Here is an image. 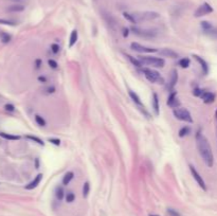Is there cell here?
Here are the masks:
<instances>
[{
  "label": "cell",
  "mask_w": 217,
  "mask_h": 216,
  "mask_svg": "<svg viewBox=\"0 0 217 216\" xmlns=\"http://www.w3.org/2000/svg\"><path fill=\"white\" fill-rule=\"evenodd\" d=\"M196 145L198 152H199V155L201 156L204 163L209 167H212L214 164V156H213L212 148H211L208 139L204 137V135L200 130H198L196 134Z\"/></svg>",
  "instance_id": "6da1fadb"
},
{
  "label": "cell",
  "mask_w": 217,
  "mask_h": 216,
  "mask_svg": "<svg viewBox=\"0 0 217 216\" xmlns=\"http://www.w3.org/2000/svg\"><path fill=\"white\" fill-rule=\"evenodd\" d=\"M142 73L146 77L148 82L155 84H164V79L160 75V73L156 70L149 69V68H141Z\"/></svg>",
  "instance_id": "7a4b0ae2"
},
{
  "label": "cell",
  "mask_w": 217,
  "mask_h": 216,
  "mask_svg": "<svg viewBox=\"0 0 217 216\" xmlns=\"http://www.w3.org/2000/svg\"><path fill=\"white\" fill-rule=\"evenodd\" d=\"M139 59L143 66H152L155 68H163L165 65V61L161 57L155 56H139Z\"/></svg>",
  "instance_id": "3957f363"
},
{
  "label": "cell",
  "mask_w": 217,
  "mask_h": 216,
  "mask_svg": "<svg viewBox=\"0 0 217 216\" xmlns=\"http://www.w3.org/2000/svg\"><path fill=\"white\" fill-rule=\"evenodd\" d=\"M134 16V20L137 21V23L142 22V21H149V20H154L159 17V14L157 12H152V11H147V12H136V13H131Z\"/></svg>",
  "instance_id": "277c9868"
},
{
  "label": "cell",
  "mask_w": 217,
  "mask_h": 216,
  "mask_svg": "<svg viewBox=\"0 0 217 216\" xmlns=\"http://www.w3.org/2000/svg\"><path fill=\"white\" fill-rule=\"evenodd\" d=\"M174 117L180 121L186 122V123H193V118L191 116L190 111L185 108H176L173 110Z\"/></svg>",
  "instance_id": "5b68a950"
},
{
  "label": "cell",
  "mask_w": 217,
  "mask_h": 216,
  "mask_svg": "<svg viewBox=\"0 0 217 216\" xmlns=\"http://www.w3.org/2000/svg\"><path fill=\"white\" fill-rule=\"evenodd\" d=\"M128 94H129L130 99L132 100V102H134V103L137 105L138 109H139V110H141L142 113H144V115H145L147 118H149V113H148L147 111H146L145 107H144V105L142 104V102H141V100H140L139 95L137 94V93L134 92V91H131V90H129V91H128Z\"/></svg>",
  "instance_id": "8992f818"
},
{
  "label": "cell",
  "mask_w": 217,
  "mask_h": 216,
  "mask_svg": "<svg viewBox=\"0 0 217 216\" xmlns=\"http://www.w3.org/2000/svg\"><path fill=\"white\" fill-rule=\"evenodd\" d=\"M131 31L134 34L140 36V37H144V38H152L157 35V33L155 31L152 30H144V29H140V28L137 27H132Z\"/></svg>",
  "instance_id": "52a82bcc"
},
{
  "label": "cell",
  "mask_w": 217,
  "mask_h": 216,
  "mask_svg": "<svg viewBox=\"0 0 217 216\" xmlns=\"http://www.w3.org/2000/svg\"><path fill=\"white\" fill-rule=\"evenodd\" d=\"M188 167H190V171H191V174H192L193 178L195 179V181H196L197 183H198V185H199L200 188H201L203 191H206V182H204V180L202 179V177L200 176V174L197 172V170L195 169L194 166H193L192 164L188 165Z\"/></svg>",
  "instance_id": "ba28073f"
},
{
  "label": "cell",
  "mask_w": 217,
  "mask_h": 216,
  "mask_svg": "<svg viewBox=\"0 0 217 216\" xmlns=\"http://www.w3.org/2000/svg\"><path fill=\"white\" fill-rule=\"evenodd\" d=\"M212 12H213V8L211 7L209 3L204 2L195 11L194 16L195 17H202V16H206L208 15V14L212 13Z\"/></svg>",
  "instance_id": "9c48e42d"
},
{
  "label": "cell",
  "mask_w": 217,
  "mask_h": 216,
  "mask_svg": "<svg viewBox=\"0 0 217 216\" xmlns=\"http://www.w3.org/2000/svg\"><path fill=\"white\" fill-rule=\"evenodd\" d=\"M130 48H131V50L138 52V53H154V52H157V49L145 47V46H142L139 43H131Z\"/></svg>",
  "instance_id": "30bf717a"
},
{
  "label": "cell",
  "mask_w": 217,
  "mask_h": 216,
  "mask_svg": "<svg viewBox=\"0 0 217 216\" xmlns=\"http://www.w3.org/2000/svg\"><path fill=\"white\" fill-rule=\"evenodd\" d=\"M167 105L170 106V108H173V109H176V108H179L180 106V102L179 100H178V97H177V92L175 91V90H173V91H170V95H168L167 98Z\"/></svg>",
  "instance_id": "8fae6325"
},
{
  "label": "cell",
  "mask_w": 217,
  "mask_h": 216,
  "mask_svg": "<svg viewBox=\"0 0 217 216\" xmlns=\"http://www.w3.org/2000/svg\"><path fill=\"white\" fill-rule=\"evenodd\" d=\"M159 54L164 57H170V58H178L179 57V54L177 53L176 51H174L173 49H167V48L160 50Z\"/></svg>",
  "instance_id": "7c38bea8"
},
{
  "label": "cell",
  "mask_w": 217,
  "mask_h": 216,
  "mask_svg": "<svg viewBox=\"0 0 217 216\" xmlns=\"http://www.w3.org/2000/svg\"><path fill=\"white\" fill-rule=\"evenodd\" d=\"M152 109H154L155 116H159L160 113V105H159V97L156 92L152 93Z\"/></svg>",
  "instance_id": "4fadbf2b"
},
{
  "label": "cell",
  "mask_w": 217,
  "mask_h": 216,
  "mask_svg": "<svg viewBox=\"0 0 217 216\" xmlns=\"http://www.w3.org/2000/svg\"><path fill=\"white\" fill-rule=\"evenodd\" d=\"M177 82H178V72H177L176 69H173L172 72H170V84H168V86H167V89L170 90V91H173V90H174V87L177 84Z\"/></svg>",
  "instance_id": "5bb4252c"
},
{
  "label": "cell",
  "mask_w": 217,
  "mask_h": 216,
  "mask_svg": "<svg viewBox=\"0 0 217 216\" xmlns=\"http://www.w3.org/2000/svg\"><path fill=\"white\" fill-rule=\"evenodd\" d=\"M41 179H43V174H38V175L36 176L33 180H32L31 182L28 183V184L26 185V189L27 190H33V189H35V188H37L38 184L41 183Z\"/></svg>",
  "instance_id": "9a60e30c"
},
{
  "label": "cell",
  "mask_w": 217,
  "mask_h": 216,
  "mask_svg": "<svg viewBox=\"0 0 217 216\" xmlns=\"http://www.w3.org/2000/svg\"><path fill=\"white\" fill-rule=\"evenodd\" d=\"M193 57H194V58L200 64V67H201V69H202V73H203V75L208 74V73H209V66H208V63H206V62L204 61V59L202 58V57L198 56V55H193Z\"/></svg>",
  "instance_id": "2e32d148"
},
{
  "label": "cell",
  "mask_w": 217,
  "mask_h": 216,
  "mask_svg": "<svg viewBox=\"0 0 217 216\" xmlns=\"http://www.w3.org/2000/svg\"><path fill=\"white\" fill-rule=\"evenodd\" d=\"M200 98L202 99L203 103L206 104H212L215 101V94L213 92H210V91H203Z\"/></svg>",
  "instance_id": "e0dca14e"
},
{
  "label": "cell",
  "mask_w": 217,
  "mask_h": 216,
  "mask_svg": "<svg viewBox=\"0 0 217 216\" xmlns=\"http://www.w3.org/2000/svg\"><path fill=\"white\" fill-rule=\"evenodd\" d=\"M77 38H78V33L76 30H73V31L71 32V34H70V39H69V48H72L74 45L76 44V41H77Z\"/></svg>",
  "instance_id": "ac0fdd59"
},
{
  "label": "cell",
  "mask_w": 217,
  "mask_h": 216,
  "mask_svg": "<svg viewBox=\"0 0 217 216\" xmlns=\"http://www.w3.org/2000/svg\"><path fill=\"white\" fill-rule=\"evenodd\" d=\"M73 177H74L73 172H67V173L65 174V176H64V178H63V184L68 185L70 182H71V180L73 179Z\"/></svg>",
  "instance_id": "d6986e66"
},
{
  "label": "cell",
  "mask_w": 217,
  "mask_h": 216,
  "mask_svg": "<svg viewBox=\"0 0 217 216\" xmlns=\"http://www.w3.org/2000/svg\"><path fill=\"white\" fill-rule=\"evenodd\" d=\"M178 134H179V137L180 138H183V137H185V136L190 135V134H191L190 126H183V127H181Z\"/></svg>",
  "instance_id": "ffe728a7"
},
{
  "label": "cell",
  "mask_w": 217,
  "mask_h": 216,
  "mask_svg": "<svg viewBox=\"0 0 217 216\" xmlns=\"http://www.w3.org/2000/svg\"><path fill=\"white\" fill-rule=\"evenodd\" d=\"M55 196L58 200H62L64 197H65V192H64V189L62 187H57L55 190Z\"/></svg>",
  "instance_id": "44dd1931"
},
{
  "label": "cell",
  "mask_w": 217,
  "mask_h": 216,
  "mask_svg": "<svg viewBox=\"0 0 217 216\" xmlns=\"http://www.w3.org/2000/svg\"><path fill=\"white\" fill-rule=\"evenodd\" d=\"M127 56V58L130 61V63L132 64V65L134 66V67H137V68H142L143 67V65L141 64V62L139 61V59H136L134 57H132L131 55H126Z\"/></svg>",
  "instance_id": "7402d4cb"
},
{
  "label": "cell",
  "mask_w": 217,
  "mask_h": 216,
  "mask_svg": "<svg viewBox=\"0 0 217 216\" xmlns=\"http://www.w3.org/2000/svg\"><path fill=\"white\" fill-rule=\"evenodd\" d=\"M23 10H25V7L21 4H14L8 8V11L9 12H23Z\"/></svg>",
  "instance_id": "603a6c76"
},
{
  "label": "cell",
  "mask_w": 217,
  "mask_h": 216,
  "mask_svg": "<svg viewBox=\"0 0 217 216\" xmlns=\"http://www.w3.org/2000/svg\"><path fill=\"white\" fill-rule=\"evenodd\" d=\"M190 64H191L190 58H188V57H183V58H181V59L179 61L178 65H179L181 68H183V69H185V68L190 67Z\"/></svg>",
  "instance_id": "cb8c5ba5"
},
{
  "label": "cell",
  "mask_w": 217,
  "mask_h": 216,
  "mask_svg": "<svg viewBox=\"0 0 217 216\" xmlns=\"http://www.w3.org/2000/svg\"><path fill=\"white\" fill-rule=\"evenodd\" d=\"M0 137L5 138L8 140H19L20 137L19 136H14V135H10V134H5V133H0Z\"/></svg>",
  "instance_id": "d4e9b609"
},
{
  "label": "cell",
  "mask_w": 217,
  "mask_h": 216,
  "mask_svg": "<svg viewBox=\"0 0 217 216\" xmlns=\"http://www.w3.org/2000/svg\"><path fill=\"white\" fill-rule=\"evenodd\" d=\"M26 138H28V139H30V140H32V141L36 142V143L39 144V145H41V146H44V145H45V142H44L41 139H39V138L35 137V136H30V135H28V136H26Z\"/></svg>",
  "instance_id": "484cf974"
},
{
  "label": "cell",
  "mask_w": 217,
  "mask_h": 216,
  "mask_svg": "<svg viewBox=\"0 0 217 216\" xmlns=\"http://www.w3.org/2000/svg\"><path fill=\"white\" fill-rule=\"evenodd\" d=\"M35 121H36V123L38 124L39 126H41V127H45L46 126V120L44 119L43 117H41V116H38V115H36L35 116Z\"/></svg>",
  "instance_id": "4316f807"
},
{
  "label": "cell",
  "mask_w": 217,
  "mask_h": 216,
  "mask_svg": "<svg viewBox=\"0 0 217 216\" xmlns=\"http://www.w3.org/2000/svg\"><path fill=\"white\" fill-rule=\"evenodd\" d=\"M89 192H90V184L89 182H85L83 185V196L84 198L88 197V195H89Z\"/></svg>",
  "instance_id": "83f0119b"
},
{
  "label": "cell",
  "mask_w": 217,
  "mask_h": 216,
  "mask_svg": "<svg viewBox=\"0 0 217 216\" xmlns=\"http://www.w3.org/2000/svg\"><path fill=\"white\" fill-rule=\"evenodd\" d=\"M123 16H124V18H125V19H127L128 21H130V22L134 23V25H137V21L134 20V16H132V14L126 13V12H124Z\"/></svg>",
  "instance_id": "f1b7e54d"
},
{
  "label": "cell",
  "mask_w": 217,
  "mask_h": 216,
  "mask_svg": "<svg viewBox=\"0 0 217 216\" xmlns=\"http://www.w3.org/2000/svg\"><path fill=\"white\" fill-rule=\"evenodd\" d=\"M74 200H75V195H74L72 192H68V193L66 194V201L71 203V202H73Z\"/></svg>",
  "instance_id": "f546056e"
},
{
  "label": "cell",
  "mask_w": 217,
  "mask_h": 216,
  "mask_svg": "<svg viewBox=\"0 0 217 216\" xmlns=\"http://www.w3.org/2000/svg\"><path fill=\"white\" fill-rule=\"evenodd\" d=\"M201 28H202V30H203L204 32H206V31H209V30L213 29V26L211 25L210 22H208V21H202V22H201Z\"/></svg>",
  "instance_id": "4dcf8cb0"
},
{
  "label": "cell",
  "mask_w": 217,
  "mask_h": 216,
  "mask_svg": "<svg viewBox=\"0 0 217 216\" xmlns=\"http://www.w3.org/2000/svg\"><path fill=\"white\" fill-rule=\"evenodd\" d=\"M1 40L3 44H8L11 41V35H9L8 33H1Z\"/></svg>",
  "instance_id": "1f68e13d"
},
{
  "label": "cell",
  "mask_w": 217,
  "mask_h": 216,
  "mask_svg": "<svg viewBox=\"0 0 217 216\" xmlns=\"http://www.w3.org/2000/svg\"><path fill=\"white\" fill-rule=\"evenodd\" d=\"M204 33H206V35L213 37V38H217V29H214V28H213V29L209 30V31L204 32Z\"/></svg>",
  "instance_id": "d6a6232c"
},
{
  "label": "cell",
  "mask_w": 217,
  "mask_h": 216,
  "mask_svg": "<svg viewBox=\"0 0 217 216\" xmlns=\"http://www.w3.org/2000/svg\"><path fill=\"white\" fill-rule=\"evenodd\" d=\"M204 90H202V89H200V88H195L194 90H193V94L195 95V97H201V94H202V92H203Z\"/></svg>",
  "instance_id": "836d02e7"
},
{
  "label": "cell",
  "mask_w": 217,
  "mask_h": 216,
  "mask_svg": "<svg viewBox=\"0 0 217 216\" xmlns=\"http://www.w3.org/2000/svg\"><path fill=\"white\" fill-rule=\"evenodd\" d=\"M48 65H49L52 69H57L58 68V64L56 63V61H54V59H49V61H48Z\"/></svg>",
  "instance_id": "e575fe53"
},
{
  "label": "cell",
  "mask_w": 217,
  "mask_h": 216,
  "mask_svg": "<svg viewBox=\"0 0 217 216\" xmlns=\"http://www.w3.org/2000/svg\"><path fill=\"white\" fill-rule=\"evenodd\" d=\"M0 25H7V26H15L16 23L14 21L11 20H7V19H1L0 18Z\"/></svg>",
  "instance_id": "d590c367"
},
{
  "label": "cell",
  "mask_w": 217,
  "mask_h": 216,
  "mask_svg": "<svg viewBox=\"0 0 217 216\" xmlns=\"http://www.w3.org/2000/svg\"><path fill=\"white\" fill-rule=\"evenodd\" d=\"M51 50H52V52H53L54 54H57L58 52H59V50H61V48H59V46H58L57 44H52V45H51Z\"/></svg>",
  "instance_id": "8d00e7d4"
},
{
  "label": "cell",
  "mask_w": 217,
  "mask_h": 216,
  "mask_svg": "<svg viewBox=\"0 0 217 216\" xmlns=\"http://www.w3.org/2000/svg\"><path fill=\"white\" fill-rule=\"evenodd\" d=\"M167 213L170 216H181L179 212H177L176 210L174 209H167Z\"/></svg>",
  "instance_id": "74e56055"
},
{
  "label": "cell",
  "mask_w": 217,
  "mask_h": 216,
  "mask_svg": "<svg viewBox=\"0 0 217 216\" xmlns=\"http://www.w3.org/2000/svg\"><path fill=\"white\" fill-rule=\"evenodd\" d=\"M49 142H51V143L54 144V145H57V146L61 145V140L55 139V138H49Z\"/></svg>",
  "instance_id": "f35d334b"
},
{
  "label": "cell",
  "mask_w": 217,
  "mask_h": 216,
  "mask_svg": "<svg viewBox=\"0 0 217 216\" xmlns=\"http://www.w3.org/2000/svg\"><path fill=\"white\" fill-rule=\"evenodd\" d=\"M5 109L7 111H10V112H13V111L15 110V107H14V105H12V104H5Z\"/></svg>",
  "instance_id": "ab89813d"
},
{
  "label": "cell",
  "mask_w": 217,
  "mask_h": 216,
  "mask_svg": "<svg viewBox=\"0 0 217 216\" xmlns=\"http://www.w3.org/2000/svg\"><path fill=\"white\" fill-rule=\"evenodd\" d=\"M46 91H47V93H54L55 92V87L54 86H50V87H48L46 89Z\"/></svg>",
  "instance_id": "60d3db41"
},
{
  "label": "cell",
  "mask_w": 217,
  "mask_h": 216,
  "mask_svg": "<svg viewBox=\"0 0 217 216\" xmlns=\"http://www.w3.org/2000/svg\"><path fill=\"white\" fill-rule=\"evenodd\" d=\"M41 66V59H36L35 61V68L36 69H39Z\"/></svg>",
  "instance_id": "b9f144b4"
},
{
  "label": "cell",
  "mask_w": 217,
  "mask_h": 216,
  "mask_svg": "<svg viewBox=\"0 0 217 216\" xmlns=\"http://www.w3.org/2000/svg\"><path fill=\"white\" fill-rule=\"evenodd\" d=\"M38 81L41 82V83H47V79H46L45 76H43V75H41V76H38Z\"/></svg>",
  "instance_id": "7bdbcfd3"
},
{
  "label": "cell",
  "mask_w": 217,
  "mask_h": 216,
  "mask_svg": "<svg viewBox=\"0 0 217 216\" xmlns=\"http://www.w3.org/2000/svg\"><path fill=\"white\" fill-rule=\"evenodd\" d=\"M128 31H129V30H128L127 28H124V29H123V36H124V37H127V36H128V34H129V32H128Z\"/></svg>",
  "instance_id": "ee69618b"
},
{
  "label": "cell",
  "mask_w": 217,
  "mask_h": 216,
  "mask_svg": "<svg viewBox=\"0 0 217 216\" xmlns=\"http://www.w3.org/2000/svg\"><path fill=\"white\" fill-rule=\"evenodd\" d=\"M35 164H36V169H38V166H39V163H38V159L35 160Z\"/></svg>",
  "instance_id": "f6af8a7d"
},
{
  "label": "cell",
  "mask_w": 217,
  "mask_h": 216,
  "mask_svg": "<svg viewBox=\"0 0 217 216\" xmlns=\"http://www.w3.org/2000/svg\"><path fill=\"white\" fill-rule=\"evenodd\" d=\"M149 216H159V215H156V214H150Z\"/></svg>",
  "instance_id": "bcb514c9"
},
{
  "label": "cell",
  "mask_w": 217,
  "mask_h": 216,
  "mask_svg": "<svg viewBox=\"0 0 217 216\" xmlns=\"http://www.w3.org/2000/svg\"><path fill=\"white\" fill-rule=\"evenodd\" d=\"M215 117H216V119H217V110H216V112H215Z\"/></svg>",
  "instance_id": "7dc6e473"
}]
</instances>
